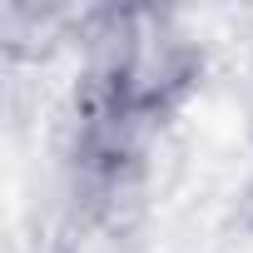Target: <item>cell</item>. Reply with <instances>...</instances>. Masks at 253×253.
<instances>
[{"label":"cell","instance_id":"cell-3","mask_svg":"<svg viewBox=\"0 0 253 253\" xmlns=\"http://www.w3.org/2000/svg\"><path fill=\"white\" fill-rule=\"evenodd\" d=\"M243 119H248V134H253V65L243 75Z\"/></svg>","mask_w":253,"mask_h":253},{"label":"cell","instance_id":"cell-1","mask_svg":"<svg viewBox=\"0 0 253 253\" xmlns=\"http://www.w3.org/2000/svg\"><path fill=\"white\" fill-rule=\"evenodd\" d=\"M80 75L70 104L164 129L204 80V45L189 25L154 5H109L75 20Z\"/></svg>","mask_w":253,"mask_h":253},{"label":"cell","instance_id":"cell-2","mask_svg":"<svg viewBox=\"0 0 253 253\" xmlns=\"http://www.w3.org/2000/svg\"><path fill=\"white\" fill-rule=\"evenodd\" d=\"M233 223H238V233L253 238V169L243 174V184H238V194H233Z\"/></svg>","mask_w":253,"mask_h":253}]
</instances>
